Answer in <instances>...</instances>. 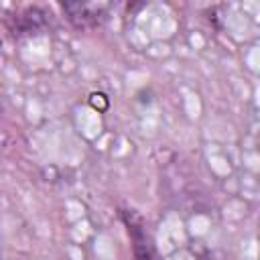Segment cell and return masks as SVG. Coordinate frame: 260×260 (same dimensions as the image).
I'll use <instances>...</instances> for the list:
<instances>
[{"label":"cell","mask_w":260,"mask_h":260,"mask_svg":"<svg viewBox=\"0 0 260 260\" xmlns=\"http://www.w3.org/2000/svg\"><path fill=\"white\" fill-rule=\"evenodd\" d=\"M108 10H110L108 2H65L63 4V12L67 20L81 30L95 28L98 24H102L108 16Z\"/></svg>","instance_id":"obj_1"},{"label":"cell","mask_w":260,"mask_h":260,"mask_svg":"<svg viewBox=\"0 0 260 260\" xmlns=\"http://www.w3.org/2000/svg\"><path fill=\"white\" fill-rule=\"evenodd\" d=\"M124 221L132 240V250H134V258L136 260H152V240L150 234L142 221L140 215H136L134 211H124Z\"/></svg>","instance_id":"obj_2"},{"label":"cell","mask_w":260,"mask_h":260,"mask_svg":"<svg viewBox=\"0 0 260 260\" xmlns=\"http://www.w3.org/2000/svg\"><path fill=\"white\" fill-rule=\"evenodd\" d=\"M45 12L41 10V8H37V6H28V8H24V12L22 14H18V16H14V26H12V32L14 35H22V32H35V30H39L43 24H45Z\"/></svg>","instance_id":"obj_3"},{"label":"cell","mask_w":260,"mask_h":260,"mask_svg":"<svg viewBox=\"0 0 260 260\" xmlns=\"http://www.w3.org/2000/svg\"><path fill=\"white\" fill-rule=\"evenodd\" d=\"M0 114H2V106H0Z\"/></svg>","instance_id":"obj_4"}]
</instances>
